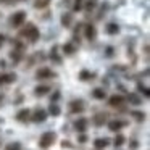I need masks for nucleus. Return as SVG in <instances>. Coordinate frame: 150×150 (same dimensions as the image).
<instances>
[{
	"instance_id": "obj_1",
	"label": "nucleus",
	"mask_w": 150,
	"mask_h": 150,
	"mask_svg": "<svg viewBox=\"0 0 150 150\" xmlns=\"http://www.w3.org/2000/svg\"><path fill=\"white\" fill-rule=\"evenodd\" d=\"M20 36L23 37V39L29 40V42H37L39 37H40V33H39V29H37L33 23H28L26 28L20 33Z\"/></svg>"
},
{
	"instance_id": "obj_2",
	"label": "nucleus",
	"mask_w": 150,
	"mask_h": 150,
	"mask_svg": "<svg viewBox=\"0 0 150 150\" xmlns=\"http://www.w3.org/2000/svg\"><path fill=\"white\" fill-rule=\"evenodd\" d=\"M55 140H57V134L52 132V131H47L39 137V147L40 149H49L55 144Z\"/></svg>"
},
{
	"instance_id": "obj_3",
	"label": "nucleus",
	"mask_w": 150,
	"mask_h": 150,
	"mask_svg": "<svg viewBox=\"0 0 150 150\" xmlns=\"http://www.w3.org/2000/svg\"><path fill=\"white\" fill-rule=\"evenodd\" d=\"M23 23H26V13L24 11H16L10 16V26L11 28H20Z\"/></svg>"
},
{
	"instance_id": "obj_4",
	"label": "nucleus",
	"mask_w": 150,
	"mask_h": 150,
	"mask_svg": "<svg viewBox=\"0 0 150 150\" xmlns=\"http://www.w3.org/2000/svg\"><path fill=\"white\" fill-rule=\"evenodd\" d=\"M29 120H33L34 123H44V121L47 120V111L42 110V108H36L34 113H31Z\"/></svg>"
},
{
	"instance_id": "obj_5",
	"label": "nucleus",
	"mask_w": 150,
	"mask_h": 150,
	"mask_svg": "<svg viewBox=\"0 0 150 150\" xmlns=\"http://www.w3.org/2000/svg\"><path fill=\"white\" fill-rule=\"evenodd\" d=\"M84 102L82 100H73L71 103H69V113L73 115H78V113H82L84 111Z\"/></svg>"
},
{
	"instance_id": "obj_6",
	"label": "nucleus",
	"mask_w": 150,
	"mask_h": 150,
	"mask_svg": "<svg viewBox=\"0 0 150 150\" xmlns=\"http://www.w3.org/2000/svg\"><path fill=\"white\" fill-rule=\"evenodd\" d=\"M87 126H89V120H87V118H78V120L74 121V129L78 131L79 134L86 132V131H87Z\"/></svg>"
},
{
	"instance_id": "obj_7",
	"label": "nucleus",
	"mask_w": 150,
	"mask_h": 150,
	"mask_svg": "<svg viewBox=\"0 0 150 150\" xmlns=\"http://www.w3.org/2000/svg\"><path fill=\"white\" fill-rule=\"evenodd\" d=\"M53 76H55V73H53L50 68L44 66V68H39V69H37L36 78H37V79H49V78H53Z\"/></svg>"
},
{
	"instance_id": "obj_8",
	"label": "nucleus",
	"mask_w": 150,
	"mask_h": 150,
	"mask_svg": "<svg viewBox=\"0 0 150 150\" xmlns=\"http://www.w3.org/2000/svg\"><path fill=\"white\" fill-rule=\"evenodd\" d=\"M124 102H126V98H124L123 95H120V94H115V95H111V97L108 98V105H110V107H121Z\"/></svg>"
},
{
	"instance_id": "obj_9",
	"label": "nucleus",
	"mask_w": 150,
	"mask_h": 150,
	"mask_svg": "<svg viewBox=\"0 0 150 150\" xmlns=\"http://www.w3.org/2000/svg\"><path fill=\"white\" fill-rule=\"evenodd\" d=\"M124 126H127L126 121H121V120H113L108 123V129L113 131V132H116V131H121Z\"/></svg>"
},
{
	"instance_id": "obj_10",
	"label": "nucleus",
	"mask_w": 150,
	"mask_h": 150,
	"mask_svg": "<svg viewBox=\"0 0 150 150\" xmlns=\"http://www.w3.org/2000/svg\"><path fill=\"white\" fill-rule=\"evenodd\" d=\"M29 118H31V110L29 108H21V110L16 113V120L21 121V123H26Z\"/></svg>"
},
{
	"instance_id": "obj_11",
	"label": "nucleus",
	"mask_w": 150,
	"mask_h": 150,
	"mask_svg": "<svg viewBox=\"0 0 150 150\" xmlns=\"http://www.w3.org/2000/svg\"><path fill=\"white\" fill-rule=\"evenodd\" d=\"M15 81H16V76L13 73H4V74H0V86L10 84V82H15Z\"/></svg>"
},
{
	"instance_id": "obj_12",
	"label": "nucleus",
	"mask_w": 150,
	"mask_h": 150,
	"mask_svg": "<svg viewBox=\"0 0 150 150\" xmlns=\"http://www.w3.org/2000/svg\"><path fill=\"white\" fill-rule=\"evenodd\" d=\"M95 34H97V31H95L94 24H86V26H84V36L87 37L89 40H94L95 39Z\"/></svg>"
},
{
	"instance_id": "obj_13",
	"label": "nucleus",
	"mask_w": 150,
	"mask_h": 150,
	"mask_svg": "<svg viewBox=\"0 0 150 150\" xmlns=\"http://www.w3.org/2000/svg\"><path fill=\"white\" fill-rule=\"evenodd\" d=\"M107 118H108L107 113H97L94 116V124H95V126H98V127L103 126V124L107 123Z\"/></svg>"
},
{
	"instance_id": "obj_14",
	"label": "nucleus",
	"mask_w": 150,
	"mask_h": 150,
	"mask_svg": "<svg viewBox=\"0 0 150 150\" xmlns=\"http://www.w3.org/2000/svg\"><path fill=\"white\" fill-rule=\"evenodd\" d=\"M50 91H52V87H50V86H37V87L34 89V94L39 95V97H42V95H47Z\"/></svg>"
},
{
	"instance_id": "obj_15",
	"label": "nucleus",
	"mask_w": 150,
	"mask_h": 150,
	"mask_svg": "<svg viewBox=\"0 0 150 150\" xmlns=\"http://www.w3.org/2000/svg\"><path fill=\"white\" fill-rule=\"evenodd\" d=\"M94 145H95V149H105V147H108L110 145V140L108 139H105V137H98V139H95L94 140Z\"/></svg>"
},
{
	"instance_id": "obj_16",
	"label": "nucleus",
	"mask_w": 150,
	"mask_h": 150,
	"mask_svg": "<svg viewBox=\"0 0 150 150\" xmlns=\"http://www.w3.org/2000/svg\"><path fill=\"white\" fill-rule=\"evenodd\" d=\"M49 113L52 115V116H58V115L62 113V108H60L55 102H52V103H50V107H49Z\"/></svg>"
},
{
	"instance_id": "obj_17",
	"label": "nucleus",
	"mask_w": 150,
	"mask_h": 150,
	"mask_svg": "<svg viewBox=\"0 0 150 150\" xmlns=\"http://www.w3.org/2000/svg\"><path fill=\"white\" fill-rule=\"evenodd\" d=\"M127 102H129L131 105H140L142 103V98H140L137 94H129L127 95Z\"/></svg>"
},
{
	"instance_id": "obj_18",
	"label": "nucleus",
	"mask_w": 150,
	"mask_h": 150,
	"mask_svg": "<svg viewBox=\"0 0 150 150\" xmlns=\"http://www.w3.org/2000/svg\"><path fill=\"white\" fill-rule=\"evenodd\" d=\"M124 142H126V137H124L123 134H116V137L113 139V145L115 147H121Z\"/></svg>"
},
{
	"instance_id": "obj_19",
	"label": "nucleus",
	"mask_w": 150,
	"mask_h": 150,
	"mask_svg": "<svg viewBox=\"0 0 150 150\" xmlns=\"http://www.w3.org/2000/svg\"><path fill=\"white\" fill-rule=\"evenodd\" d=\"M71 23H73V16H71V13H66V15H63V18H62V24L65 28H69L71 26Z\"/></svg>"
},
{
	"instance_id": "obj_20",
	"label": "nucleus",
	"mask_w": 150,
	"mask_h": 150,
	"mask_svg": "<svg viewBox=\"0 0 150 150\" xmlns=\"http://www.w3.org/2000/svg\"><path fill=\"white\" fill-rule=\"evenodd\" d=\"M92 95H94L95 98H98V100H103V98L107 97V94H105V91H103V89H94Z\"/></svg>"
},
{
	"instance_id": "obj_21",
	"label": "nucleus",
	"mask_w": 150,
	"mask_h": 150,
	"mask_svg": "<svg viewBox=\"0 0 150 150\" xmlns=\"http://www.w3.org/2000/svg\"><path fill=\"white\" fill-rule=\"evenodd\" d=\"M92 78H94V74L89 73V71H86V69H82L81 74H79V79H81V81H89V79H92Z\"/></svg>"
},
{
	"instance_id": "obj_22",
	"label": "nucleus",
	"mask_w": 150,
	"mask_h": 150,
	"mask_svg": "<svg viewBox=\"0 0 150 150\" xmlns=\"http://www.w3.org/2000/svg\"><path fill=\"white\" fill-rule=\"evenodd\" d=\"M118 31H120V28H118L116 23H110V24L107 26V33H108V34H116Z\"/></svg>"
},
{
	"instance_id": "obj_23",
	"label": "nucleus",
	"mask_w": 150,
	"mask_h": 150,
	"mask_svg": "<svg viewBox=\"0 0 150 150\" xmlns=\"http://www.w3.org/2000/svg\"><path fill=\"white\" fill-rule=\"evenodd\" d=\"M63 52H65V55H73L74 53V45L73 44H65L63 45Z\"/></svg>"
},
{
	"instance_id": "obj_24",
	"label": "nucleus",
	"mask_w": 150,
	"mask_h": 150,
	"mask_svg": "<svg viewBox=\"0 0 150 150\" xmlns=\"http://www.w3.org/2000/svg\"><path fill=\"white\" fill-rule=\"evenodd\" d=\"M5 150H21V144L20 142H10L5 145Z\"/></svg>"
},
{
	"instance_id": "obj_25",
	"label": "nucleus",
	"mask_w": 150,
	"mask_h": 150,
	"mask_svg": "<svg viewBox=\"0 0 150 150\" xmlns=\"http://www.w3.org/2000/svg\"><path fill=\"white\" fill-rule=\"evenodd\" d=\"M49 4H50V0H36V2H34V7L40 10V8H45Z\"/></svg>"
},
{
	"instance_id": "obj_26",
	"label": "nucleus",
	"mask_w": 150,
	"mask_h": 150,
	"mask_svg": "<svg viewBox=\"0 0 150 150\" xmlns=\"http://www.w3.org/2000/svg\"><path fill=\"white\" fill-rule=\"evenodd\" d=\"M97 2L98 0H89V2H86V10H89V11H92L95 8V5H97Z\"/></svg>"
},
{
	"instance_id": "obj_27",
	"label": "nucleus",
	"mask_w": 150,
	"mask_h": 150,
	"mask_svg": "<svg viewBox=\"0 0 150 150\" xmlns=\"http://www.w3.org/2000/svg\"><path fill=\"white\" fill-rule=\"evenodd\" d=\"M131 115H132V116L136 118L137 121H144V120H145V115H144V111H132Z\"/></svg>"
},
{
	"instance_id": "obj_28",
	"label": "nucleus",
	"mask_w": 150,
	"mask_h": 150,
	"mask_svg": "<svg viewBox=\"0 0 150 150\" xmlns=\"http://www.w3.org/2000/svg\"><path fill=\"white\" fill-rule=\"evenodd\" d=\"M139 91L144 92V95H145V97H149V95H150V91L145 87V86H142V84H139Z\"/></svg>"
},
{
	"instance_id": "obj_29",
	"label": "nucleus",
	"mask_w": 150,
	"mask_h": 150,
	"mask_svg": "<svg viewBox=\"0 0 150 150\" xmlns=\"http://www.w3.org/2000/svg\"><path fill=\"white\" fill-rule=\"evenodd\" d=\"M78 140H79V142H81V144H84V142H86V140H87V136H86V134H84V132H81V136H79V137H78Z\"/></svg>"
},
{
	"instance_id": "obj_30",
	"label": "nucleus",
	"mask_w": 150,
	"mask_h": 150,
	"mask_svg": "<svg viewBox=\"0 0 150 150\" xmlns=\"http://www.w3.org/2000/svg\"><path fill=\"white\" fill-rule=\"evenodd\" d=\"M5 40H7V37H5L4 34H0V47H2V45L5 44Z\"/></svg>"
},
{
	"instance_id": "obj_31",
	"label": "nucleus",
	"mask_w": 150,
	"mask_h": 150,
	"mask_svg": "<svg viewBox=\"0 0 150 150\" xmlns=\"http://www.w3.org/2000/svg\"><path fill=\"white\" fill-rule=\"evenodd\" d=\"M13 2H16V0H0V4H5V5H8V4H13Z\"/></svg>"
},
{
	"instance_id": "obj_32",
	"label": "nucleus",
	"mask_w": 150,
	"mask_h": 150,
	"mask_svg": "<svg viewBox=\"0 0 150 150\" xmlns=\"http://www.w3.org/2000/svg\"><path fill=\"white\" fill-rule=\"evenodd\" d=\"M81 2H82V0H76V5H79V7H81Z\"/></svg>"
},
{
	"instance_id": "obj_33",
	"label": "nucleus",
	"mask_w": 150,
	"mask_h": 150,
	"mask_svg": "<svg viewBox=\"0 0 150 150\" xmlns=\"http://www.w3.org/2000/svg\"><path fill=\"white\" fill-rule=\"evenodd\" d=\"M2 100H4V95H0V103H2Z\"/></svg>"
}]
</instances>
